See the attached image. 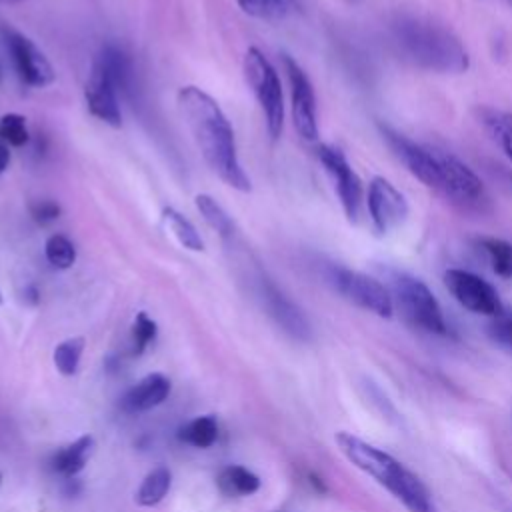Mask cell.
<instances>
[{"mask_svg": "<svg viewBox=\"0 0 512 512\" xmlns=\"http://www.w3.org/2000/svg\"><path fill=\"white\" fill-rule=\"evenodd\" d=\"M366 204L372 224L380 234H388L390 230L400 226L408 216L406 196L384 176H374L370 180Z\"/></svg>", "mask_w": 512, "mask_h": 512, "instance_id": "12", "label": "cell"}, {"mask_svg": "<svg viewBox=\"0 0 512 512\" xmlns=\"http://www.w3.org/2000/svg\"><path fill=\"white\" fill-rule=\"evenodd\" d=\"M0 140H4L8 146H24L30 140L26 118L14 112L4 114L0 118Z\"/></svg>", "mask_w": 512, "mask_h": 512, "instance_id": "28", "label": "cell"}, {"mask_svg": "<svg viewBox=\"0 0 512 512\" xmlns=\"http://www.w3.org/2000/svg\"><path fill=\"white\" fill-rule=\"evenodd\" d=\"M326 278L352 304H356L380 318L392 316V312H394L392 294L376 278L362 274L358 270L336 266V264H330L326 268Z\"/></svg>", "mask_w": 512, "mask_h": 512, "instance_id": "7", "label": "cell"}, {"mask_svg": "<svg viewBox=\"0 0 512 512\" xmlns=\"http://www.w3.org/2000/svg\"><path fill=\"white\" fill-rule=\"evenodd\" d=\"M8 162H10V148L4 140H0V174L8 168Z\"/></svg>", "mask_w": 512, "mask_h": 512, "instance_id": "32", "label": "cell"}, {"mask_svg": "<svg viewBox=\"0 0 512 512\" xmlns=\"http://www.w3.org/2000/svg\"><path fill=\"white\" fill-rule=\"evenodd\" d=\"M440 162V186L438 194H442L450 204L458 206L460 210H484L488 204V194L484 184L476 176V172L466 166L462 160L452 156L450 152L436 150Z\"/></svg>", "mask_w": 512, "mask_h": 512, "instance_id": "6", "label": "cell"}, {"mask_svg": "<svg viewBox=\"0 0 512 512\" xmlns=\"http://www.w3.org/2000/svg\"><path fill=\"white\" fill-rule=\"evenodd\" d=\"M0 80H2V68H0Z\"/></svg>", "mask_w": 512, "mask_h": 512, "instance_id": "36", "label": "cell"}, {"mask_svg": "<svg viewBox=\"0 0 512 512\" xmlns=\"http://www.w3.org/2000/svg\"><path fill=\"white\" fill-rule=\"evenodd\" d=\"M486 330L492 342L512 352V310H502L500 314L492 316Z\"/></svg>", "mask_w": 512, "mask_h": 512, "instance_id": "30", "label": "cell"}, {"mask_svg": "<svg viewBox=\"0 0 512 512\" xmlns=\"http://www.w3.org/2000/svg\"><path fill=\"white\" fill-rule=\"evenodd\" d=\"M316 156L334 180V188H336V194L340 198L346 218L350 222H356L360 216V206H362V182H360L358 174L346 160L344 152L336 146L320 144V146H316Z\"/></svg>", "mask_w": 512, "mask_h": 512, "instance_id": "10", "label": "cell"}, {"mask_svg": "<svg viewBox=\"0 0 512 512\" xmlns=\"http://www.w3.org/2000/svg\"><path fill=\"white\" fill-rule=\"evenodd\" d=\"M170 486H172V472L166 466H156L144 476L142 484L134 494V500L140 506H156L166 498Z\"/></svg>", "mask_w": 512, "mask_h": 512, "instance_id": "20", "label": "cell"}, {"mask_svg": "<svg viewBox=\"0 0 512 512\" xmlns=\"http://www.w3.org/2000/svg\"><path fill=\"white\" fill-rule=\"evenodd\" d=\"M84 98H86V104H88V110L92 116H96L98 120H102L114 128H118L122 124L118 92H116L112 80L108 78V74L104 72V68L96 60L92 62L90 78L84 88Z\"/></svg>", "mask_w": 512, "mask_h": 512, "instance_id": "14", "label": "cell"}, {"mask_svg": "<svg viewBox=\"0 0 512 512\" xmlns=\"http://www.w3.org/2000/svg\"><path fill=\"white\" fill-rule=\"evenodd\" d=\"M258 290L268 314L284 332H288L296 340L310 338V324L304 312L268 276L258 278Z\"/></svg>", "mask_w": 512, "mask_h": 512, "instance_id": "13", "label": "cell"}, {"mask_svg": "<svg viewBox=\"0 0 512 512\" xmlns=\"http://www.w3.org/2000/svg\"><path fill=\"white\" fill-rule=\"evenodd\" d=\"M84 344H86V340L82 336H74V338L60 342L54 348V366L60 374H64V376L76 374L82 352H84Z\"/></svg>", "mask_w": 512, "mask_h": 512, "instance_id": "25", "label": "cell"}, {"mask_svg": "<svg viewBox=\"0 0 512 512\" xmlns=\"http://www.w3.org/2000/svg\"><path fill=\"white\" fill-rule=\"evenodd\" d=\"M478 246L484 250L494 274L504 280H512V244L502 238L484 236L478 238Z\"/></svg>", "mask_w": 512, "mask_h": 512, "instance_id": "22", "label": "cell"}, {"mask_svg": "<svg viewBox=\"0 0 512 512\" xmlns=\"http://www.w3.org/2000/svg\"><path fill=\"white\" fill-rule=\"evenodd\" d=\"M238 4L246 14L262 20H280L290 8L288 0H238Z\"/></svg>", "mask_w": 512, "mask_h": 512, "instance_id": "27", "label": "cell"}, {"mask_svg": "<svg viewBox=\"0 0 512 512\" xmlns=\"http://www.w3.org/2000/svg\"><path fill=\"white\" fill-rule=\"evenodd\" d=\"M444 284L454 300L474 314L496 316L504 310L496 288L474 272L450 268L444 272Z\"/></svg>", "mask_w": 512, "mask_h": 512, "instance_id": "8", "label": "cell"}, {"mask_svg": "<svg viewBox=\"0 0 512 512\" xmlns=\"http://www.w3.org/2000/svg\"><path fill=\"white\" fill-rule=\"evenodd\" d=\"M28 210H30L32 220L42 226L54 222L62 212V208L54 200H34V202H30Z\"/></svg>", "mask_w": 512, "mask_h": 512, "instance_id": "31", "label": "cell"}, {"mask_svg": "<svg viewBox=\"0 0 512 512\" xmlns=\"http://www.w3.org/2000/svg\"><path fill=\"white\" fill-rule=\"evenodd\" d=\"M162 216H164V220L168 222L170 230L174 232V236L178 238V242H180L184 248L194 250V252L204 250V242H202L200 234L196 232L194 224H192L188 218H184V216H182L178 210H174L172 206H166V208L162 210Z\"/></svg>", "mask_w": 512, "mask_h": 512, "instance_id": "24", "label": "cell"}, {"mask_svg": "<svg viewBox=\"0 0 512 512\" xmlns=\"http://www.w3.org/2000/svg\"><path fill=\"white\" fill-rule=\"evenodd\" d=\"M44 256L54 268L66 270L76 262V248L64 234H52L44 244Z\"/></svg>", "mask_w": 512, "mask_h": 512, "instance_id": "26", "label": "cell"}, {"mask_svg": "<svg viewBox=\"0 0 512 512\" xmlns=\"http://www.w3.org/2000/svg\"><path fill=\"white\" fill-rule=\"evenodd\" d=\"M94 60L104 68L108 78L112 80L118 94L126 96L128 100H134L136 96V72L132 58L116 44H106Z\"/></svg>", "mask_w": 512, "mask_h": 512, "instance_id": "15", "label": "cell"}, {"mask_svg": "<svg viewBox=\"0 0 512 512\" xmlns=\"http://www.w3.org/2000/svg\"><path fill=\"white\" fill-rule=\"evenodd\" d=\"M396 52L416 68L440 74H460L470 66V56L460 38L442 24L402 16L390 28Z\"/></svg>", "mask_w": 512, "mask_h": 512, "instance_id": "2", "label": "cell"}, {"mask_svg": "<svg viewBox=\"0 0 512 512\" xmlns=\"http://www.w3.org/2000/svg\"><path fill=\"white\" fill-rule=\"evenodd\" d=\"M0 304H2V292H0Z\"/></svg>", "mask_w": 512, "mask_h": 512, "instance_id": "35", "label": "cell"}, {"mask_svg": "<svg viewBox=\"0 0 512 512\" xmlns=\"http://www.w3.org/2000/svg\"><path fill=\"white\" fill-rule=\"evenodd\" d=\"M282 62L290 82L294 128L304 140L314 142L318 140V114H316V96H314L312 82L294 58L284 54Z\"/></svg>", "mask_w": 512, "mask_h": 512, "instance_id": "11", "label": "cell"}, {"mask_svg": "<svg viewBox=\"0 0 512 512\" xmlns=\"http://www.w3.org/2000/svg\"><path fill=\"white\" fill-rule=\"evenodd\" d=\"M390 286L402 316L414 328L436 336L448 334V324L444 320L442 308L432 290L422 280L404 272H392Z\"/></svg>", "mask_w": 512, "mask_h": 512, "instance_id": "4", "label": "cell"}, {"mask_svg": "<svg viewBox=\"0 0 512 512\" xmlns=\"http://www.w3.org/2000/svg\"><path fill=\"white\" fill-rule=\"evenodd\" d=\"M502 178H504V182H510V186H512V172L502 170Z\"/></svg>", "mask_w": 512, "mask_h": 512, "instance_id": "33", "label": "cell"}, {"mask_svg": "<svg viewBox=\"0 0 512 512\" xmlns=\"http://www.w3.org/2000/svg\"><path fill=\"white\" fill-rule=\"evenodd\" d=\"M6 50L10 52L18 78L32 88H44L54 82V68L44 52L22 32L4 28L2 30Z\"/></svg>", "mask_w": 512, "mask_h": 512, "instance_id": "9", "label": "cell"}, {"mask_svg": "<svg viewBox=\"0 0 512 512\" xmlns=\"http://www.w3.org/2000/svg\"><path fill=\"white\" fill-rule=\"evenodd\" d=\"M242 72L246 84L250 86L264 112L268 134L276 140L284 128V96L278 72L256 46H250L246 50L242 60Z\"/></svg>", "mask_w": 512, "mask_h": 512, "instance_id": "5", "label": "cell"}, {"mask_svg": "<svg viewBox=\"0 0 512 512\" xmlns=\"http://www.w3.org/2000/svg\"><path fill=\"white\" fill-rule=\"evenodd\" d=\"M216 484L224 496H250L258 492L260 478L248 468L232 464L220 470Z\"/></svg>", "mask_w": 512, "mask_h": 512, "instance_id": "18", "label": "cell"}, {"mask_svg": "<svg viewBox=\"0 0 512 512\" xmlns=\"http://www.w3.org/2000/svg\"><path fill=\"white\" fill-rule=\"evenodd\" d=\"M92 452H94V438L90 434H84L78 440H74L72 444L54 452L50 466L56 474H60L64 478H74L80 470H84Z\"/></svg>", "mask_w": 512, "mask_h": 512, "instance_id": "17", "label": "cell"}, {"mask_svg": "<svg viewBox=\"0 0 512 512\" xmlns=\"http://www.w3.org/2000/svg\"><path fill=\"white\" fill-rule=\"evenodd\" d=\"M0 2H6V4H20V2H26V0H0Z\"/></svg>", "mask_w": 512, "mask_h": 512, "instance_id": "34", "label": "cell"}, {"mask_svg": "<svg viewBox=\"0 0 512 512\" xmlns=\"http://www.w3.org/2000/svg\"><path fill=\"white\" fill-rule=\"evenodd\" d=\"M194 204L198 208V212L202 214V218L206 220V224L216 230L222 238H230L234 232V224L230 220V216L226 214V210L210 196V194H198L194 198Z\"/></svg>", "mask_w": 512, "mask_h": 512, "instance_id": "23", "label": "cell"}, {"mask_svg": "<svg viewBox=\"0 0 512 512\" xmlns=\"http://www.w3.org/2000/svg\"><path fill=\"white\" fill-rule=\"evenodd\" d=\"M178 438L194 448H210L218 440V422L214 416H198L178 430Z\"/></svg>", "mask_w": 512, "mask_h": 512, "instance_id": "21", "label": "cell"}, {"mask_svg": "<svg viewBox=\"0 0 512 512\" xmlns=\"http://www.w3.org/2000/svg\"><path fill=\"white\" fill-rule=\"evenodd\" d=\"M170 394V380L164 374H148L136 382L120 400V406L128 414H138L156 408Z\"/></svg>", "mask_w": 512, "mask_h": 512, "instance_id": "16", "label": "cell"}, {"mask_svg": "<svg viewBox=\"0 0 512 512\" xmlns=\"http://www.w3.org/2000/svg\"><path fill=\"white\" fill-rule=\"evenodd\" d=\"M478 116L492 140L502 148L506 158L512 160V112L498 108H480Z\"/></svg>", "mask_w": 512, "mask_h": 512, "instance_id": "19", "label": "cell"}, {"mask_svg": "<svg viewBox=\"0 0 512 512\" xmlns=\"http://www.w3.org/2000/svg\"><path fill=\"white\" fill-rule=\"evenodd\" d=\"M334 440L340 452L358 470L372 476L410 512H438L432 494L428 492L424 482L414 472H410L400 460L350 432H338Z\"/></svg>", "mask_w": 512, "mask_h": 512, "instance_id": "3", "label": "cell"}, {"mask_svg": "<svg viewBox=\"0 0 512 512\" xmlns=\"http://www.w3.org/2000/svg\"><path fill=\"white\" fill-rule=\"evenodd\" d=\"M156 332V322L146 312H138L132 324V354L140 356L154 342Z\"/></svg>", "mask_w": 512, "mask_h": 512, "instance_id": "29", "label": "cell"}, {"mask_svg": "<svg viewBox=\"0 0 512 512\" xmlns=\"http://www.w3.org/2000/svg\"><path fill=\"white\" fill-rule=\"evenodd\" d=\"M178 110L210 170L224 184L250 192V178L238 160L234 130L218 102L198 86H184L178 92Z\"/></svg>", "mask_w": 512, "mask_h": 512, "instance_id": "1", "label": "cell"}, {"mask_svg": "<svg viewBox=\"0 0 512 512\" xmlns=\"http://www.w3.org/2000/svg\"><path fill=\"white\" fill-rule=\"evenodd\" d=\"M0 484H2V474H0Z\"/></svg>", "mask_w": 512, "mask_h": 512, "instance_id": "37", "label": "cell"}, {"mask_svg": "<svg viewBox=\"0 0 512 512\" xmlns=\"http://www.w3.org/2000/svg\"><path fill=\"white\" fill-rule=\"evenodd\" d=\"M508 2H510V4H512V0H508Z\"/></svg>", "mask_w": 512, "mask_h": 512, "instance_id": "38", "label": "cell"}]
</instances>
